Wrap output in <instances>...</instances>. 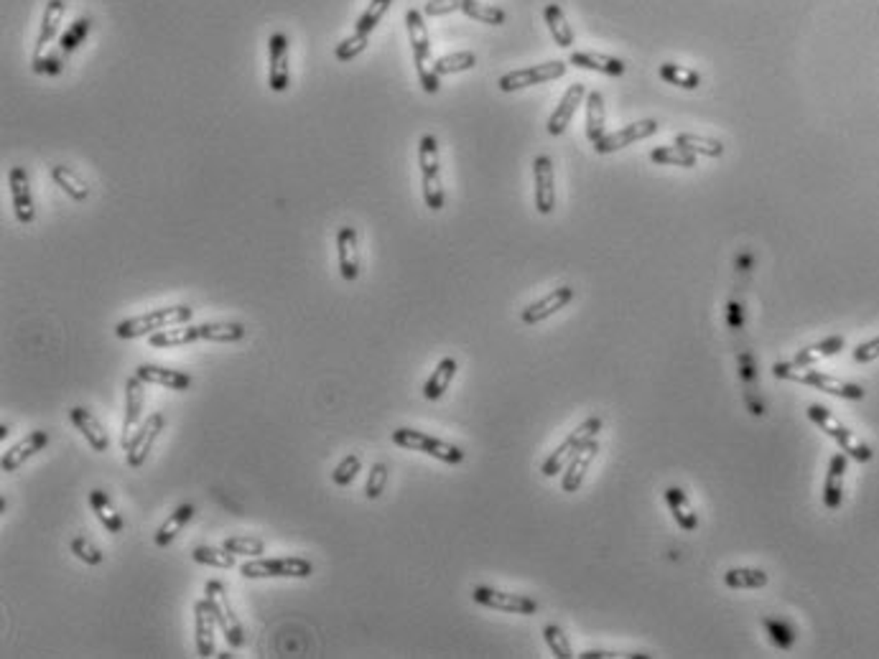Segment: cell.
Returning <instances> with one entry per match:
<instances>
[{
  "label": "cell",
  "mask_w": 879,
  "mask_h": 659,
  "mask_svg": "<svg viewBox=\"0 0 879 659\" xmlns=\"http://www.w3.org/2000/svg\"><path fill=\"white\" fill-rule=\"evenodd\" d=\"M268 87L273 92H286L291 84V72H288V38L284 34H273L268 41Z\"/></svg>",
  "instance_id": "cell-16"
},
{
  "label": "cell",
  "mask_w": 879,
  "mask_h": 659,
  "mask_svg": "<svg viewBox=\"0 0 879 659\" xmlns=\"http://www.w3.org/2000/svg\"><path fill=\"white\" fill-rule=\"evenodd\" d=\"M454 11H461V0H428L423 5V16H446V13H454Z\"/></svg>",
  "instance_id": "cell-56"
},
{
  "label": "cell",
  "mask_w": 879,
  "mask_h": 659,
  "mask_svg": "<svg viewBox=\"0 0 879 659\" xmlns=\"http://www.w3.org/2000/svg\"><path fill=\"white\" fill-rule=\"evenodd\" d=\"M405 26H408V36H411V49H413V64L419 72L420 87L428 94H436L441 87V76L434 69V59H431V38H428V28L420 11H408L405 13Z\"/></svg>",
  "instance_id": "cell-3"
},
{
  "label": "cell",
  "mask_w": 879,
  "mask_h": 659,
  "mask_svg": "<svg viewBox=\"0 0 879 659\" xmlns=\"http://www.w3.org/2000/svg\"><path fill=\"white\" fill-rule=\"evenodd\" d=\"M69 420L75 423L76 431L84 435V441L92 446V451L105 453L108 449H110V438H108V431L102 428V423H100L95 415H92V410H87V408H79V405H76V408H72V410H69Z\"/></svg>",
  "instance_id": "cell-25"
},
{
  "label": "cell",
  "mask_w": 879,
  "mask_h": 659,
  "mask_svg": "<svg viewBox=\"0 0 879 659\" xmlns=\"http://www.w3.org/2000/svg\"><path fill=\"white\" fill-rule=\"evenodd\" d=\"M726 323H729V329H734V331L745 329V311H742V306L737 301H731L729 303V308H726Z\"/></svg>",
  "instance_id": "cell-58"
},
{
  "label": "cell",
  "mask_w": 879,
  "mask_h": 659,
  "mask_svg": "<svg viewBox=\"0 0 879 659\" xmlns=\"http://www.w3.org/2000/svg\"><path fill=\"white\" fill-rule=\"evenodd\" d=\"M581 659H607V657H619L617 652H602V649H589L584 655H579Z\"/></svg>",
  "instance_id": "cell-59"
},
{
  "label": "cell",
  "mask_w": 879,
  "mask_h": 659,
  "mask_svg": "<svg viewBox=\"0 0 879 659\" xmlns=\"http://www.w3.org/2000/svg\"><path fill=\"white\" fill-rule=\"evenodd\" d=\"M194 341H202V334H199V326H189V323L169 326V329L156 331L148 337V344L156 349H176V346H187Z\"/></svg>",
  "instance_id": "cell-29"
},
{
  "label": "cell",
  "mask_w": 879,
  "mask_h": 659,
  "mask_svg": "<svg viewBox=\"0 0 879 659\" xmlns=\"http://www.w3.org/2000/svg\"><path fill=\"white\" fill-rule=\"evenodd\" d=\"M419 166L420 184H423V202L431 211L443 209V187H441V163H439V140L436 135L426 132L419 143Z\"/></svg>",
  "instance_id": "cell-5"
},
{
  "label": "cell",
  "mask_w": 879,
  "mask_h": 659,
  "mask_svg": "<svg viewBox=\"0 0 879 659\" xmlns=\"http://www.w3.org/2000/svg\"><path fill=\"white\" fill-rule=\"evenodd\" d=\"M8 433H11V428H8V425H0V441L8 438Z\"/></svg>",
  "instance_id": "cell-60"
},
{
  "label": "cell",
  "mask_w": 879,
  "mask_h": 659,
  "mask_svg": "<svg viewBox=\"0 0 879 659\" xmlns=\"http://www.w3.org/2000/svg\"><path fill=\"white\" fill-rule=\"evenodd\" d=\"M69 547H72V552H75L76 558L82 560V563H87V565H100L102 560H105V555H102V550L90 540V537H84V535H79V537H75L72 543H69Z\"/></svg>",
  "instance_id": "cell-51"
},
{
  "label": "cell",
  "mask_w": 879,
  "mask_h": 659,
  "mask_svg": "<svg viewBox=\"0 0 879 659\" xmlns=\"http://www.w3.org/2000/svg\"><path fill=\"white\" fill-rule=\"evenodd\" d=\"M543 639H546V644H548V649L554 652V657L573 659L571 641L566 639V634H563V629H561V626H555V623L543 626Z\"/></svg>",
  "instance_id": "cell-49"
},
{
  "label": "cell",
  "mask_w": 879,
  "mask_h": 659,
  "mask_svg": "<svg viewBox=\"0 0 879 659\" xmlns=\"http://www.w3.org/2000/svg\"><path fill=\"white\" fill-rule=\"evenodd\" d=\"M90 507H92L95 517L100 520V525L108 529V532H113V535L123 532L125 522H123L120 512L113 507V502H110V496H108L105 491L102 489L90 491Z\"/></svg>",
  "instance_id": "cell-33"
},
{
  "label": "cell",
  "mask_w": 879,
  "mask_h": 659,
  "mask_svg": "<svg viewBox=\"0 0 879 659\" xmlns=\"http://www.w3.org/2000/svg\"><path fill=\"white\" fill-rule=\"evenodd\" d=\"M569 64L579 67V69H589V72H599L607 76H622L627 64L622 59L610 57V54H596V52H571Z\"/></svg>",
  "instance_id": "cell-27"
},
{
  "label": "cell",
  "mask_w": 879,
  "mask_h": 659,
  "mask_svg": "<svg viewBox=\"0 0 879 659\" xmlns=\"http://www.w3.org/2000/svg\"><path fill=\"white\" fill-rule=\"evenodd\" d=\"M851 359H854L857 364H869V361H877L879 359V334L875 337V339L861 341L859 346L851 352Z\"/></svg>",
  "instance_id": "cell-55"
},
{
  "label": "cell",
  "mask_w": 879,
  "mask_h": 659,
  "mask_svg": "<svg viewBox=\"0 0 879 659\" xmlns=\"http://www.w3.org/2000/svg\"><path fill=\"white\" fill-rule=\"evenodd\" d=\"M191 558H194V563L199 565H210V568L229 570V568H235V558H237V555H232V552L225 550V547L196 545L191 550Z\"/></svg>",
  "instance_id": "cell-42"
},
{
  "label": "cell",
  "mask_w": 879,
  "mask_h": 659,
  "mask_svg": "<svg viewBox=\"0 0 879 659\" xmlns=\"http://www.w3.org/2000/svg\"><path fill=\"white\" fill-rule=\"evenodd\" d=\"M52 179L57 181V187L75 202H84L90 196V187L84 184V179H79V173L69 169V166H54L52 169Z\"/></svg>",
  "instance_id": "cell-40"
},
{
  "label": "cell",
  "mask_w": 879,
  "mask_h": 659,
  "mask_svg": "<svg viewBox=\"0 0 879 659\" xmlns=\"http://www.w3.org/2000/svg\"><path fill=\"white\" fill-rule=\"evenodd\" d=\"M770 576L760 568H731L724 573V584L734 591H752V588H764Z\"/></svg>",
  "instance_id": "cell-37"
},
{
  "label": "cell",
  "mask_w": 879,
  "mask_h": 659,
  "mask_svg": "<svg viewBox=\"0 0 879 659\" xmlns=\"http://www.w3.org/2000/svg\"><path fill=\"white\" fill-rule=\"evenodd\" d=\"M360 469H363V458H360V453H349V456H344L342 464L334 469L332 481H334L337 487H349V484L355 481V476L360 473Z\"/></svg>",
  "instance_id": "cell-50"
},
{
  "label": "cell",
  "mask_w": 879,
  "mask_h": 659,
  "mask_svg": "<svg viewBox=\"0 0 879 659\" xmlns=\"http://www.w3.org/2000/svg\"><path fill=\"white\" fill-rule=\"evenodd\" d=\"M663 496H666V504H668L670 514H673V520H675L678 528L686 529V532H693V529L699 528V514L691 507L686 491L681 489V487H668V489L663 491Z\"/></svg>",
  "instance_id": "cell-28"
},
{
  "label": "cell",
  "mask_w": 879,
  "mask_h": 659,
  "mask_svg": "<svg viewBox=\"0 0 879 659\" xmlns=\"http://www.w3.org/2000/svg\"><path fill=\"white\" fill-rule=\"evenodd\" d=\"M393 443L401 446V449H408V451H419V453H426V456H434L436 461H441V464H451V466L461 464L464 456H467V453L461 451L459 446H454V443H446V441H441V438L420 433V431H413V428H398V431H393Z\"/></svg>",
  "instance_id": "cell-7"
},
{
  "label": "cell",
  "mask_w": 879,
  "mask_h": 659,
  "mask_svg": "<svg viewBox=\"0 0 879 659\" xmlns=\"http://www.w3.org/2000/svg\"><path fill=\"white\" fill-rule=\"evenodd\" d=\"M337 252H340V273L347 282L360 278V250H357V229L340 226L337 232Z\"/></svg>",
  "instance_id": "cell-23"
},
{
  "label": "cell",
  "mask_w": 879,
  "mask_h": 659,
  "mask_svg": "<svg viewBox=\"0 0 879 659\" xmlns=\"http://www.w3.org/2000/svg\"><path fill=\"white\" fill-rule=\"evenodd\" d=\"M772 375L778 379H785V382H795V385H805V387H813V390H821L826 395L841 397V400H864L867 397V390L857 385V382H846V379H839L834 375H826L821 369H813V367H801L795 361H775L772 364Z\"/></svg>",
  "instance_id": "cell-1"
},
{
  "label": "cell",
  "mask_w": 879,
  "mask_h": 659,
  "mask_svg": "<svg viewBox=\"0 0 879 659\" xmlns=\"http://www.w3.org/2000/svg\"><path fill=\"white\" fill-rule=\"evenodd\" d=\"M584 94H587V90H584V84H579V82L566 90V94H563L561 102H558V107H555L554 115H551V120H548V132H551V135H563V132H566L569 123H571V117L576 115V110H579L581 99H584Z\"/></svg>",
  "instance_id": "cell-26"
},
{
  "label": "cell",
  "mask_w": 879,
  "mask_h": 659,
  "mask_svg": "<svg viewBox=\"0 0 879 659\" xmlns=\"http://www.w3.org/2000/svg\"><path fill=\"white\" fill-rule=\"evenodd\" d=\"M805 415H808V420L816 423L828 438H834V441L839 443L841 451L846 453L849 458H854V461H859V464H869V461L875 458V451H872V449H869V446H867L854 431H849V428H846V425H843L839 417L831 413L828 408H823L819 402H813V405H808Z\"/></svg>",
  "instance_id": "cell-4"
},
{
  "label": "cell",
  "mask_w": 879,
  "mask_h": 659,
  "mask_svg": "<svg viewBox=\"0 0 879 659\" xmlns=\"http://www.w3.org/2000/svg\"><path fill=\"white\" fill-rule=\"evenodd\" d=\"M367 41H370V36H363V34H352V36H347L337 46V52H334V57L340 59V61H352L355 57H360L363 54L364 49H367Z\"/></svg>",
  "instance_id": "cell-52"
},
{
  "label": "cell",
  "mask_w": 879,
  "mask_h": 659,
  "mask_svg": "<svg viewBox=\"0 0 879 659\" xmlns=\"http://www.w3.org/2000/svg\"><path fill=\"white\" fill-rule=\"evenodd\" d=\"M64 11H67V3H64V0H49V3H46V8H44V19H41V31H38V38H36V57H41L44 49H46V44L57 36L59 23L64 19Z\"/></svg>",
  "instance_id": "cell-34"
},
{
  "label": "cell",
  "mask_w": 879,
  "mask_h": 659,
  "mask_svg": "<svg viewBox=\"0 0 879 659\" xmlns=\"http://www.w3.org/2000/svg\"><path fill=\"white\" fill-rule=\"evenodd\" d=\"M543 19H546V23H548V31H551V36H554L555 44H558L561 49H571L573 46V28L569 26L566 16H563L561 5L548 3V5L543 8Z\"/></svg>",
  "instance_id": "cell-36"
},
{
  "label": "cell",
  "mask_w": 879,
  "mask_h": 659,
  "mask_svg": "<svg viewBox=\"0 0 879 659\" xmlns=\"http://www.w3.org/2000/svg\"><path fill=\"white\" fill-rule=\"evenodd\" d=\"M739 377H742V382L749 385L747 393H752V390H755L752 385H755V379H757V369H755V359H752L749 352H742V354H739Z\"/></svg>",
  "instance_id": "cell-57"
},
{
  "label": "cell",
  "mask_w": 879,
  "mask_h": 659,
  "mask_svg": "<svg viewBox=\"0 0 879 659\" xmlns=\"http://www.w3.org/2000/svg\"><path fill=\"white\" fill-rule=\"evenodd\" d=\"M390 5H393V0H370V5H367V11L360 16V20H357L355 31L363 34V36H370L375 31V26L382 20V16L390 11Z\"/></svg>",
  "instance_id": "cell-48"
},
{
  "label": "cell",
  "mask_w": 879,
  "mask_h": 659,
  "mask_svg": "<svg viewBox=\"0 0 879 659\" xmlns=\"http://www.w3.org/2000/svg\"><path fill=\"white\" fill-rule=\"evenodd\" d=\"M843 346H846V339H843L841 334H834V337H828V339L816 341V344H811V346H803L801 352L793 357V361L801 364V367H813V364H819L823 359L836 357Z\"/></svg>",
  "instance_id": "cell-30"
},
{
  "label": "cell",
  "mask_w": 879,
  "mask_h": 659,
  "mask_svg": "<svg viewBox=\"0 0 879 659\" xmlns=\"http://www.w3.org/2000/svg\"><path fill=\"white\" fill-rule=\"evenodd\" d=\"M461 3H464V0H461Z\"/></svg>",
  "instance_id": "cell-61"
},
{
  "label": "cell",
  "mask_w": 879,
  "mask_h": 659,
  "mask_svg": "<svg viewBox=\"0 0 879 659\" xmlns=\"http://www.w3.org/2000/svg\"><path fill=\"white\" fill-rule=\"evenodd\" d=\"M87 34H90V20L87 19L75 20V26H72V28L64 34V38H61V52H67V54L75 52L79 44H84Z\"/></svg>",
  "instance_id": "cell-54"
},
{
  "label": "cell",
  "mask_w": 879,
  "mask_h": 659,
  "mask_svg": "<svg viewBox=\"0 0 879 659\" xmlns=\"http://www.w3.org/2000/svg\"><path fill=\"white\" fill-rule=\"evenodd\" d=\"M650 161L660 163V166H681V169H693L696 166V153L686 151L681 146H663V148H652L650 151Z\"/></svg>",
  "instance_id": "cell-41"
},
{
  "label": "cell",
  "mask_w": 879,
  "mask_h": 659,
  "mask_svg": "<svg viewBox=\"0 0 879 659\" xmlns=\"http://www.w3.org/2000/svg\"><path fill=\"white\" fill-rule=\"evenodd\" d=\"M385 484H388V466L385 464H375L370 469L367 484H364V496L367 499H378L382 491H385Z\"/></svg>",
  "instance_id": "cell-53"
},
{
  "label": "cell",
  "mask_w": 879,
  "mask_h": 659,
  "mask_svg": "<svg viewBox=\"0 0 879 659\" xmlns=\"http://www.w3.org/2000/svg\"><path fill=\"white\" fill-rule=\"evenodd\" d=\"M849 471V456L841 451L831 456L826 481H823V507L828 512H836L843 504V479Z\"/></svg>",
  "instance_id": "cell-19"
},
{
  "label": "cell",
  "mask_w": 879,
  "mask_h": 659,
  "mask_svg": "<svg viewBox=\"0 0 879 659\" xmlns=\"http://www.w3.org/2000/svg\"><path fill=\"white\" fill-rule=\"evenodd\" d=\"M461 13L469 16V19L479 20V23H487V26H502L507 20V13L502 8L479 3V0H464L461 3Z\"/></svg>",
  "instance_id": "cell-44"
},
{
  "label": "cell",
  "mask_w": 879,
  "mask_h": 659,
  "mask_svg": "<svg viewBox=\"0 0 879 659\" xmlns=\"http://www.w3.org/2000/svg\"><path fill=\"white\" fill-rule=\"evenodd\" d=\"M477 67V54L475 52H454V54H446L434 61V69L436 75H457V72H469Z\"/></svg>",
  "instance_id": "cell-45"
},
{
  "label": "cell",
  "mask_w": 879,
  "mask_h": 659,
  "mask_svg": "<svg viewBox=\"0 0 879 659\" xmlns=\"http://www.w3.org/2000/svg\"><path fill=\"white\" fill-rule=\"evenodd\" d=\"M602 417H596V415H592V417H587L576 431H571V433L566 435V441L555 449L546 461H543V466H540V473L543 476H558V471H563L566 469V464L571 461L573 458V453L579 451L584 443H589L592 438H596L599 435V431H602Z\"/></svg>",
  "instance_id": "cell-8"
},
{
  "label": "cell",
  "mask_w": 879,
  "mask_h": 659,
  "mask_svg": "<svg viewBox=\"0 0 879 659\" xmlns=\"http://www.w3.org/2000/svg\"><path fill=\"white\" fill-rule=\"evenodd\" d=\"M191 316H194V308L191 306H166V308H156L151 314H143V316H133V319L120 321L115 326V334L120 339L131 341V339H140V337H151L156 331H164L169 326H179V323H189Z\"/></svg>",
  "instance_id": "cell-2"
},
{
  "label": "cell",
  "mask_w": 879,
  "mask_h": 659,
  "mask_svg": "<svg viewBox=\"0 0 879 659\" xmlns=\"http://www.w3.org/2000/svg\"><path fill=\"white\" fill-rule=\"evenodd\" d=\"M660 79H666L668 84H675L681 90H699V84H701V75L696 69H688L673 61L660 64Z\"/></svg>",
  "instance_id": "cell-43"
},
{
  "label": "cell",
  "mask_w": 879,
  "mask_h": 659,
  "mask_svg": "<svg viewBox=\"0 0 879 659\" xmlns=\"http://www.w3.org/2000/svg\"><path fill=\"white\" fill-rule=\"evenodd\" d=\"M675 146L686 148V151L696 153V155H707V158H719L724 155V143L714 140V138H704V135H693V132H678L675 135Z\"/></svg>",
  "instance_id": "cell-38"
},
{
  "label": "cell",
  "mask_w": 879,
  "mask_h": 659,
  "mask_svg": "<svg viewBox=\"0 0 879 659\" xmlns=\"http://www.w3.org/2000/svg\"><path fill=\"white\" fill-rule=\"evenodd\" d=\"M604 97L602 92H589L587 94V138L589 143H596L599 138H604Z\"/></svg>",
  "instance_id": "cell-39"
},
{
  "label": "cell",
  "mask_w": 879,
  "mask_h": 659,
  "mask_svg": "<svg viewBox=\"0 0 879 659\" xmlns=\"http://www.w3.org/2000/svg\"><path fill=\"white\" fill-rule=\"evenodd\" d=\"M243 578L248 581H260V578H308L314 573V565L306 558H252L240 568Z\"/></svg>",
  "instance_id": "cell-9"
},
{
  "label": "cell",
  "mask_w": 879,
  "mask_h": 659,
  "mask_svg": "<svg viewBox=\"0 0 879 659\" xmlns=\"http://www.w3.org/2000/svg\"><path fill=\"white\" fill-rule=\"evenodd\" d=\"M166 431V417L164 413H153L146 417V423L138 428V433L133 435L131 446L125 449V461L131 469H140L146 464V458L151 456L153 446L158 441V435Z\"/></svg>",
  "instance_id": "cell-12"
},
{
  "label": "cell",
  "mask_w": 879,
  "mask_h": 659,
  "mask_svg": "<svg viewBox=\"0 0 879 659\" xmlns=\"http://www.w3.org/2000/svg\"><path fill=\"white\" fill-rule=\"evenodd\" d=\"M143 402H146V382L138 375L125 379V417H123V435L120 446L128 449L138 428L143 425Z\"/></svg>",
  "instance_id": "cell-13"
},
{
  "label": "cell",
  "mask_w": 879,
  "mask_h": 659,
  "mask_svg": "<svg viewBox=\"0 0 879 659\" xmlns=\"http://www.w3.org/2000/svg\"><path fill=\"white\" fill-rule=\"evenodd\" d=\"M573 301V288L571 285H561V288H554L548 296H543L540 301L531 303L528 308H523V323L528 326H535V323H543L546 319H551L554 314H558L561 308H566L569 303Z\"/></svg>",
  "instance_id": "cell-18"
},
{
  "label": "cell",
  "mask_w": 879,
  "mask_h": 659,
  "mask_svg": "<svg viewBox=\"0 0 879 659\" xmlns=\"http://www.w3.org/2000/svg\"><path fill=\"white\" fill-rule=\"evenodd\" d=\"M199 334H202V341L235 344V341L245 339L248 329L240 321H217V323H199Z\"/></svg>",
  "instance_id": "cell-32"
},
{
  "label": "cell",
  "mask_w": 879,
  "mask_h": 659,
  "mask_svg": "<svg viewBox=\"0 0 879 659\" xmlns=\"http://www.w3.org/2000/svg\"><path fill=\"white\" fill-rule=\"evenodd\" d=\"M763 626L770 641L778 649H783V652L793 649V644H795V629L790 623L783 622V619H775V616H763Z\"/></svg>",
  "instance_id": "cell-46"
},
{
  "label": "cell",
  "mask_w": 879,
  "mask_h": 659,
  "mask_svg": "<svg viewBox=\"0 0 879 659\" xmlns=\"http://www.w3.org/2000/svg\"><path fill=\"white\" fill-rule=\"evenodd\" d=\"M596 453H599V441H596V438H592L589 443H584L579 451L573 453V458L566 464L563 476H561V489L569 491V494L581 489L584 476H587V471H589V466L594 464Z\"/></svg>",
  "instance_id": "cell-20"
},
{
  "label": "cell",
  "mask_w": 879,
  "mask_h": 659,
  "mask_svg": "<svg viewBox=\"0 0 879 659\" xmlns=\"http://www.w3.org/2000/svg\"><path fill=\"white\" fill-rule=\"evenodd\" d=\"M214 629H220V623L214 619V611L207 599L194 603V631H196L194 639L199 657H214Z\"/></svg>",
  "instance_id": "cell-22"
},
{
  "label": "cell",
  "mask_w": 879,
  "mask_h": 659,
  "mask_svg": "<svg viewBox=\"0 0 879 659\" xmlns=\"http://www.w3.org/2000/svg\"><path fill=\"white\" fill-rule=\"evenodd\" d=\"M135 375L140 377L146 385H158V387H166L173 393H187L191 387V375L179 372V369H166L161 364H138Z\"/></svg>",
  "instance_id": "cell-24"
},
{
  "label": "cell",
  "mask_w": 879,
  "mask_h": 659,
  "mask_svg": "<svg viewBox=\"0 0 879 659\" xmlns=\"http://www.w3.org/2000/svg\"><path fill=\"white\" fill-rule=\"evenodd\" d=\"M204 599L210 603V608L214 611V619L220 623V631L225 634V639L232 649H240L245 644V629L243 622L237 619L235 608L228 599V588L220 581H207L204 585Z\"/></svg>",
  "instance_id": "cell-6"
},
{
  "label": "cell",
  "mask_w": 879,
  "mask_h": 659,
  "mask_svg": "<svg viewBox=\"0 0 879 659\" xmlns=\"http://www.w3.org/2000/svg\"><path fill=\"white\" fill-rule=\"evenodd\" d=\"M222 547L229 550L232 555H243V558H263V552H266V543L260 537H252V535L228 537Z\"/></svg>",
  "instance_id": "cell-47"
},
{
  "label": "cell",
  "mask_w": 879,
  "mask_h": 659,
  "mask_svg": "<svg viewBox=\"0 0 879 659\" xmlns=\"http://www.w3.org/2000/svg\"><path fill=\"white\" fill-rule=\"evenodd\" d=\"M46 446H49V433H46V431H31V433L26 435L23 441H19L13 449H8V451L3 453L0 466H3L5 473H13V471H19L28 458H34L36 453L44 451Z\"/></svg>",
  "instance_id": "cell-21"
},
{
  "label": "cell",
  "mask_w": 879,
  "mask_h": 659,
  "mask_svg": "<svg viewBox=\"0 0 879 659\" xmlns=\"http://www.w3.org/2000/svg\"><path fill=\"white\" fill-rule=\"evenodd\" d=\"M191 517H194V504H179L176 512H172V514L166 517V522L156 529V545L158 547L172 545L173 540H176V535L187 528V522H189Z\"/></svg>",
  "instance_id": "cell-35"
},
{
  "label": "cell",
  "mask_w": 879,
  "mask_h": 659,
  "mask_svg": "<svg viewBox=\"0 0 879 659\" xmlns=\"http://www.w3.org/2000/svg\"><path fill=\"white\" fill-rule=\"evenodd\" d=\"M457 369H459L457 359L454 357L441 359L439 364H436V369L431 372V377H428L426 385H423V397H426V400H441L443 393L449 390L451 379L457 377Z\"/></svg>",
  "instance_id": "cell-31"
},
{
  "label": "cell",
  "mask_w": 879,
  "mask_h": 659,
  "mask_svg": "<svg viewBox=\"0 0 879 659\" xmlns=\"http://www.w3.org/2000/svg\"><path fill=\"white\" fill-rule=\"evenodd\" d=\"M533 181H535V209H538V214H551L555 209V173H554V161H551L548 155H535Z\"/></svg>",
  "instance_id": "cell-15"
},
{
  "label": "cell",
  "mask_w": 879,
  "mask_h": 659,
  "mask_svg": "<svg viewBox=\"0 0 879 659\" xmlns=\"http://www.w3.org/2000/svg\"><path fill=\"white\" fill-rule=\"evenodd\" d=\"M472 599L479 606L495 608V611H505V614H520V616H533L538 614V601L525 596V593H507V591H497L490 585H475L472 588Z\"/></svg>",
  "instance_id": "cell-10"
},
{
  "label": "cell",
  "mask_w": 879,
  "mask_h": 659,
  "mask_svg": "<svg viewBox=\"0 0 879 659\" xmlns=\"http://www.w3.org/2000/svg\"><path fill=\"white\" fill-rule=\"evenodd\" d=\"M658 131H660V125H658V120H652V117L640 120V123H630V125H625V128H619V131H614L610 132V135H604V138H599V140L594 143V151L607 155V153L619 151V148H627V146L637 143V140L652 138Z\"/></svg>",
  "instance_id": "cell-14"
},
{
  "label": "cell",
  "mask_w": 879,
  "mask_h": 659,
  "mask_svg": "<svg viewBox=\"0 0 879 659\" xmlns=\"http://www.w3.org/2000/svg\"><path fill=\"white\" fill-rule=\"evenodd\" d=\"M8 187H11V196H13L16 219L23 226L34 225L36 209H34V196H31V187H28V173H26L23 166H13L11 169V173H8Z\"/></svg>",
  "instance_id": "cell-17"
},
{
  "label": "cell",
  "mask_w": 879,
  "mask_h": 659,
  "mask_svg": "<svg viewBox=\"0 0 879 659\" xmlns=\"http://www.w3.org/2000/svg\"><path fill=\"white\" fill-rule=\"evenodd\" d=\"M569 64L566 61H546V64H535V67H528V69H515V72H507V75L499 76L497 87L502 92H517V90H525V87H533V84H543V82H554V79H561L566 75Z\"/></svg>",
  "instance_id": "cell-11"
}]
</instances>
